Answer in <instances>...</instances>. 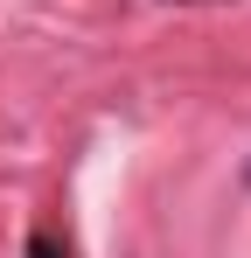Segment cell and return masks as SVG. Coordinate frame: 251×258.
Segmentation results:
<instances>
[{
    "label": "cell",
    "mask_w": 251,
    "mask_h": 258,
    "mask_svg": "<svg viewBox=\"0 0 251 258\" xmlns=\"http://www.w3.org/2000/svg\"><path fill=\"white\" fill-rule=\"evenodd\" d=\"M21 258H70V244H63L56 230H28V251Z\"/></svg>",
    "instance_id": "cell-1"
},
{
    "label": "cell",
    "mask_w": 251,
    "mask_h": 258,
    "mask_svg": "<svg viewBox=\"0 0 251 258\" xmlns=\"http://www.w3.org/2000/svg\"><path fill=\"white\" fill-rule=\"evenodd\" d=\"M181 7H216V0H181Z\"/></svg>",
    "instance_id": "cell-2"
},
{
    "label": "cell",
    "mask_w": 251,
    "mask_h": 258,
    "mask_svg": "<svg viewBox=\"0 0 251 258\" xmlns=\"http://www.w3.org/2000/svg\"><path fill=\"white\" fill-rule=\"evenodd\" d=\"M244 188H251V161H244Z\"/></svg>",
    "instance_id": "cell-3"
}]
</instances>
